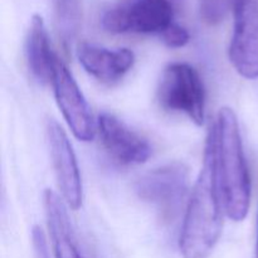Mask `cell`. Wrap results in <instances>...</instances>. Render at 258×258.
<instances>
[{
	"label": "cell",
	"instance_id": "16",
	"mask_svg": "<svg viewBox=\"0 0 258 258\" xmlns=\"http://www.w3.org/2000/svg\"><path fill=\"white\" fill-rule=\"evenodd\" d=\"M256 258H258V232H257V244H256Z\"/></svg>",
	"mask_w": 258,
	"mask_h": 258
},
{
	"label": "cell",
	"instance_id": "9",
	"mask_svg": "<svg viewBox=\"0 0 258 258\" xmlns=\"http://www.w3.org/2000/svg\"><path fill=\"white\" fill-rule=\"evenodd\" d=\"M97 128L103 148L116 163L135 165L145 163L150 158L151 146L148 140L112 113H101Z\"/></svg>",
	"mask_w": 258,
	"mask_h": 258
},
{
	"label": "cell",
	"instance_id": "14",
	"mask_svg": "<svg viewBox=\"0 0 258 258\" xmlns=\"http://www.w3.org/2000/svg\"><path fill=\"white\" fill-rule=\"evenodd\" d=\"M234 0H199L201 19L207 25H218L233 10Z\"/></svg>",
	"mask_w": 258,
	"mask_h": 258
},
{
	"label": "cell",
	"instance_id": "6",
	"mask_svg": "<svg viewBox=\"0 0 258 258\" xmlns=\"http://www.w3.org/2000/svg\"><path fill=\"white\" fill-rule=\"evenodd\" d=\"M229 59L244 78H258V0H234Z\"/></svg>",
	"mask_w": 258,
	"mask_h": 258
},
{
	"label": "cell",
	"instance_id": "13",
	"mask_svg": "<svg viewBox=\"0 0 258 258\" xmlns=\"http://www.w3.org/2000/svg\"><path fill=\"white\" fill-rule=\"evenodd\" d=\"M55 29L64 45H70L77 38L82 25L81 0H50Z\"/></svg>",
	"mask_w": 258,
	"mask_h": 258
},
{
	"label": "cell",
	"instance_id": "11",
	"mask_svg": "<svg viewBox=\"0 0 258 258\" xmlns=\"http://www.w3.org/2000/svg\"><path fill=\"white\" fill-rule=\"evenodd\" d=\"M64 199L55 191H44V209L55 258H82L76 242Z\"/></svg>",
	"mask_w": 258,
	"mask_h": 258
},
{
	"label": "cell",
	"instance_id": "8",
	"mask_svg": "<svg viewBox=\"0 0 258 258\" xmlns=\"http://www.w3.org/2000/svg\"><path fill=\"white\" fill-rule=\"evenodd\" d=\"M47 139L63 199L71 209L78 211L82 207L83 186L77 159L67 134L54 118H49L47 122Z\"/></svg>",
	"mask_w": 258,
	"mask_h": 258
},
{
	"label": "cell",
	"instance_id": "3",
	"mask_svg": "<svg viewBox=\"0 0 258 258\" xmlns=\"http://www.w3.org/2000/svg\"><path fill=\"white\" fill-rule=\"evenodd\" d=\"M158 101L164 110L185 113L197 126L204 123L206 88L198 71L188 63H170L164 70Z\"/></svg>",
	"mask_w": 258,
	"mask_h": 258
},
{
	"label": "cell",
	"instance_id": "2",
	"mask_svg": "<svg viewBox=\"0 0 258 258\" xmlns=\"http://www.w3.org/2000/svg\"><path fill=\"white\" fill-rule=\"evenodd\" d=\"M218 169L224 209L228 218L241 222L248 214L251 202V176L242 145L239 125L234 111L229 107L219 110Z\"/></svg>",
	"mask_w": 258,
	"mask_h": 258
},
{
	"label": "cell",
	"instance_id": "5",
	"mask_svg": "<svg viewBox=\"0 0 258 258\" xmlns=\"http://www.w3.org/2000/svg\"><path fill=\"white\" fill-rule=\"evenodd\" d=\"M189 173L185 165L171 163L144 174L135 184L141 201L158 209L161 218L173 219L179 213L188 193Z\"/></svg>",
	"mask_w": 258,
	"mask_h": 258
},
{
	"label": "cell",
	"instance_id": "15",
	"mask_svg": "<svg viewBox=\"0 0 258 258\" xmlns=\"http://www.w3.org/2000/svg\"><path fill=\"white\" fill-rule=\"evenodd\" d=\"M163 42L170 48H181L186 45L190 40L189 32L181 25L173 23L163 34L160 35Z\"/></svg>",
	"mask_w": 258,
	"mask_h": 258
},
{
	"label": "cell",
	"instance_id": "7",
	"mask_svg": "<svg viewBox=\"0 0 258 258\" xmlns=\"http://www.w3.org/2000/svg\"><path fill=\"white\" fill-rule=\"evenodd\" d=\"M52 86L58 107L73 135L81 141L93 140L96 123L92 111L72 73L59 58L53 70Z\"/></svg>",
	"mask_w": 258,
	"mask_h": 258
},
{
	"label": "cell",
	"instance_id": "10",
	"mask_svg": "<svg viewBox=\"0 0 258 258\" xmlns=\"http://www.w3.org/2000/svg\"><path fill=\"white\" fill-rule=\"evenodd\" d=\"M77 57L87 73L105 83L120 81L135 63V54L127 48L107 49L90 43H81Z\"/></svg>",
	"mask_w": 258,
	"mask_h": 258
},
{
	"label": "cell",
	"instance_id": "12",
	"mask_svg": "<svg viewBox=\"0 0 258 258\" xmlns=\"http://www.w3.org/2000/svg\"><path fill=\"white\" fill-rule=\"evenodd\" d=\"M25 57L30 72L38 81L42 83L52 82L58 55L52 49L44 20L38 14L33 15L30 20L25 39Z\"/></svg>",
	"mask_w": 258,
	"mask_h": 258
},
{
	"label": "cell",
	"instance_id": "4",
	"mask_svg": "<svg viewBox=\"0 0 258 258\" xmlns=\"http://www.w3.org/2000/svg\"><path fill=\"white\" fill-rule=\"evenodd\" d=\"M171 0H122L106 10L102 27L112 34L140 33L161 35L174 23Z\"/></svg>",
	"mask_w": 258,
	"mask_h": 258
},
{
	"label": "cell",
	"instance_id": "17",
	"mask_svg": "<svg viewBox=\"0 0 258 258\" xmlns=\"http://www.w3.org/2000/svg\"><path fill=\"white\" fill-rule=\"evenodd\" d=\"M171 2H173V3H174V4H175V5H176V4H178V3H179V2H180V0H171Z\"/></svg>",
	"mask_w": 258,
	"mask_h": 258
},
{
	"label": "cell",
	"instance_id": "1",
	"mask_svg": "<svg viewBox=\"0 0 258 258\" xmlns=\"http://www.w3.org/2000/svg\"><path fill=\"white\" fill-rule=\"evenodd\" d=\"M224 202L218 169V130L211 126L203 165L186 204L179 249L183 258H208L223 229Z\"/></svg>",
	"mask_w": 258,
	"mask_h": 258
}]
</instances>
